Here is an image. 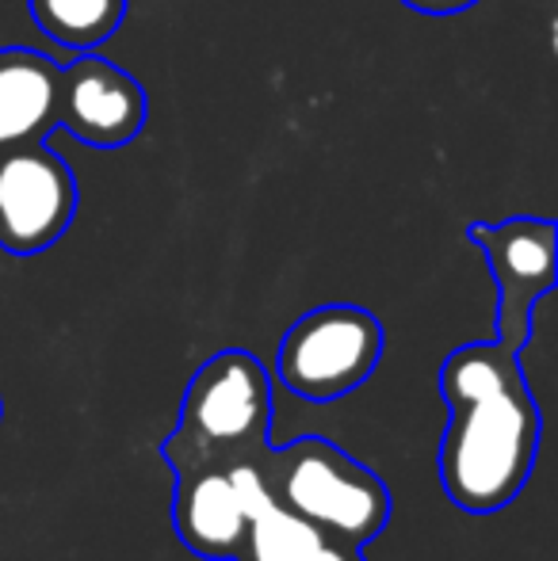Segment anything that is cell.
Instances as JSON below:
<instances>
[{
  "instance_id": "cell-8",
  "label": "cell",
  "mask_w": 558,
  "mask_h": 561,
  "mask_svg": "<svg viewBox=\"0 0 558 561\" xmlns=\"http://www.w3.org/2000/svg\"><path fill=\"white\" fill-rule=\"evenodd\" d=\"M253 512L241 501L230 466H192L176 470L172 527L192 554L207 561H234L249 535Z\"/></svg>"
},
{
  "instance_id": "cell-4",
  "label": "cell",
  "mask_w": 558,
  "mask_h": 561,
  "mask_svg": "<svg viewBox=\"0 0 558 561\" xmlns=\"http://www.w3.org/2000/svg\"><path fill=\"white\" fill-rule=\"evenodd\" d=\"M383 347V321L372 310L349 302L318 306L283 333L276 375L295 398L337 401L375 375Z\"/></svg>"
},
{
  "instance_id": "cell-10",
  "label": "cell",
  "mask_w": 558,
  "mask_h": 561,
  "mask_svg": "<svg viewBox=\"0 0 558 561\" xmlns=\"http://www.w3.org/2000/svg\"><path fill=\"white\" fill-rule=\"evenodd\" d=\"M31 20L66 50H96L123 27L127 0H27Z\"/></svg>"
},
{
  "instance_id": "cell-12",
  "label": "cell",
  "mask_w": 558,
  "mask_h": 561,
  "mask_svg": "<svg viewBox=\"0 0 558 561\" xmlns=\"http://www.w3.org/2000/svg\"><path fill=\"white\" fill-rule=\"evenodd\" d=\"M402 4L413 8V12H424V15H455V12L475 8L478 0H402Z\"/></svg>"
},
{
  "instance_id": "cell-13",
  "label": "cell",
  "mask_w": 558,
  "mask_h": 561,
  "mask_svg": "<svg viewBox=\"0 0 558 561\" xmlns=\"http://www.w3.org/2000/svg\"><path fill=\"white\" fill-rule=\"evenodd\" d=\"M314 561H364V547H344V542H326Z\"/></svg>"
},
{
  "instance_id": "cell-1",
  "label": "cell",
  "mask_w": 558,
  "mask_h": 561,
  "mask_svg": "<svg viewBox=\"0 0 558 561\" xmlns=\"http://www.w3.org/2000/svg\"><path fill=\"white\" fill-rule=\"evenodd\" d=\"M447 428L440 485L467 516L509 508L536 470L544 416L528 390L521 355L501 340L463 344L440 367Z\"/></svg>"
},
{
  "instance_id": "cell-11",
  "label": "cell",
  "mask_w": 558,
  "mask_h": 561,
  "mask_svg": "<svg viewBox=\"0 0 558 561\" xmlns=\"http://www.w3.org/2000/svg\"><path fill=\"white\" fill-rule=\"evenodd\" d=\"M321 547H326V535L310 519L272 504L249 524V535L234 561H314Z\"/></svg>"
},
{
  "instance_id": "cell-5",
  "label": "cell",
  "mask_w": 558,
  "mask_h": 561,
  "mask_svg": "<svg viewBox=\"0 0 558 561\" xmlns=\"http://www.w3.org/2000/svg\"><path fill=\"white\" fill-rule=\"evenodd\" d=\"M467 237L482 249L486 267L498 287L493 329L498 340L521 352L536 329V310L558 279V233L547 218H505V222H470Z\"/></svg>"
},
{
  "instance_id": "cell-3",
  "label": "cell",
  "mask_w": 558,
  "mask_h": 561,
  "mask_svg": "<svg viewBox=\"0 0 558 561\" xmlns=\"http://www.w3.org/2000/svg\"><path fill=\"white\" fill-rule=\"evenodd\" d=\"M276 504L310 519L326 542L367 547L390 524V489L375 470L321 436L269 450Z\"/></svg>"
},
{
  "instance_id": "cell-7",
  "label": "cell",
  "mask_w": 558,
  "mask_h": 561,
  "mask_svg": "<svg viewBox=\"0 0 558 561\" xmlns=\"http://www.w3.org/2000/svg\"><path fill=\"white\" fill-rule=\"evenodd\" d=\"M146 89L96 50H81L58 77V130L96 149H119L146 130Z\"/></svg>"
},
{
  "instance_id": "cell-14",
  "label": "cell",
  "mask_w": 558,
  "mask_h": 561,
  "mask_svg": "<svg viewBox=\"0 0 558 561\" xmlns=\"http://www.w3.org/2000/svg\"><path fill=\"white\" fill-rule=\"evenodd\" d=\"M0 413H4V401H0Z\"/></svg>"
},
{
  "instance_id": "cell-2",
  "label": "cell",
  "mask_w": 558,
  "mask_h": 561,
  "mask_svg": "<svg viewBox=\"0 0 558 561\" xmlns=\"http://www.w3.org/2000/svg\"><path fill=\"white\" fill-rule=\"evenodd\" d=\"M272 447V378L241 347L210 355L180 401V424L161 444L172 470L234 466Z\"/></svg>"
},
{
  "instance_id": "cell-6",
  "label": "cell",
  "mask_w": 558,
  "mask_h": 561,
  "mask_svg": "<svg viewBox=\"0 0 558 561\" xmlns=\"http://www.w3.org/2000/svg\"><path fill=\"white\" fill-rule=\"evenodd\" d=\"M77 218V176L50 141L0 149V249L38 256Z\"/></svg>"
},
{
  "instance_id": "cell-9",
  "label": "cell",
  "mask_w": 558,
  "mask_h": 561,
  "mask_svg": "<svg viewBox=\"0 0 558 561\" xmlns=\"http://www.w3.org/2000/svg\"><path fill=\"white\" fill-rule=\"evenodd\" d=\"M61 66L31 46L0 50V149L46 141L58 130Z\"/></svg>"
}]
</instances>
